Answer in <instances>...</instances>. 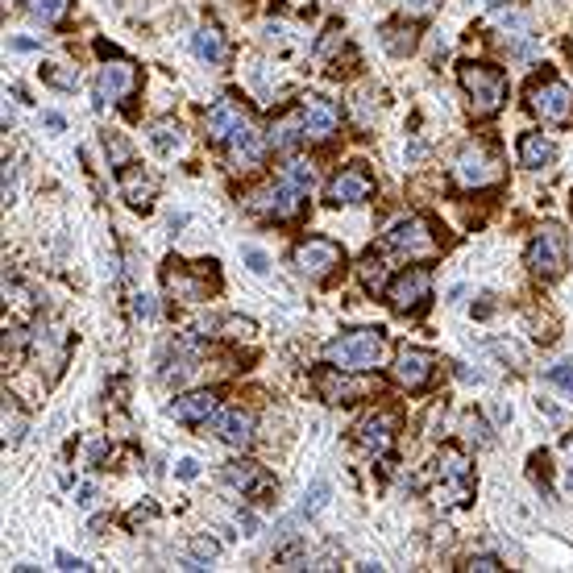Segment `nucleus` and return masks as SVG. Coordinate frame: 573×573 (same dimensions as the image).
Instances as JSON below:
<instances>
[{
  "label": "nucleus",
  "mask_w": 573,
  "mask_h": 573,
  "mask_svg": "<svg viewBox=\"0 0 573 573\" xmlns=\"http://www.w3.org/2000/svg\"><path fill=\"white\" fill-rule=\"evenodd\" d=\"M133 316L150 320V316H154V299H150V295H133Z\"/></svg>",
  "instance_id": "a19ab883"
},
{
  "label": "nucleus",
  "mask_w": 573,
  "mask_h": 573,
  "mask_svg": "<svg viewBox=\"0 0 573 573\" xmlns=\"http://www.w3.org/2000/svg\"><path fill=\"white\" fill-rule=\"evenodd\" d=\"M457 79H461V92H466L474 117H495L499 108L507 104V75L499 67L466 63V67L457 71Z\"/></svg>",
  "instance_id": "f03ea898"
},
{
  "label": "nucleus",
  "mask_w": 573,
  "mask_h": 573,
  "mask_svg": "<svg viewBox=\"0 0 573 573\" xmlns=\"http://www.w3.org/2000/svg\"><path fill=\"white\" fill-rule=\"evenodd\" d=\"M154 191H158L154 175H146L142 167L125 162V167H121V196H125V204H129V208H150Z\"/></svg>",
  "instance_id": "aec40b11"
},
{
  "label": "nucleus",
  "mask_w": 573,
  "mask_h": 573,
  "mask_svg": "<svg viewBox=\"0 0 573 573\" xmlns=\"http://www.w3.org/2000/svg\"><path fill=\"white\" fill-rule=\"evenodd\" d=\"M524 262H528V270H532L540 283L561 279L565 266H569V233L561 225H540V233L532 237Z\"/></svg>",
  "instance_id": "7ed1b4c3"
},
{
  "label": "nucleus",
  "mask_w": 573,
  "mask_h": 573,
  "mask_svg": "<svg viewBox=\"0 0 573 573\" xmlns=\"http://www.w3.org/2000/svg\"><path fill=\"white\" fill-rule=\"evenodd\" d=\"M370 191H374V179L362 167H345L329 183V204H362V200H370Z\"/></svg>",
  "instance_id": "a211bd4d"
},
{
  "label": "nucleus",
  "mask_w": 573,
  "mask_h": 573,
  "mask_svg": "<svg viewBox=\"0 0 573 573\" xmlns=\"http://www.w3.org/2000/svg\"><path fill=\"white\" fill-rule=\"evenodd\" d=\"M133 88H138V71H133V63H125V59L104 63L100 75H96V100H100V104H117V100H125Z\"/></svg>",
  "instance_id": "ddd939ff"
},
{
  "label": "nucleus",
  "mask_w": 573,
  "mask_h": 573,
  "mask_svg": "<svg viewBox=\"0 0 573 573\" xmlns=\"http://www.w3.org/2000/svg\"><path fill=\"white\" fill-rule=\"evenodd\" d=\"M358 279H362V287H366L370 295H378V291H387V287H391V283H387V262H382L378 254H366V258H362Z\"/></svg>",
  "instance_id": "cd10ccee"
},
{
  "label": "nucleus",
  "mask_w": 573,
  "mask_h": 573,
  "mask_svg": "<svg viewBox=\"0 0 573 573\" xmlns=\"http://www.w3.org/2000/svg\"><path fill=\"white\" fill-rule=\"evenodd\" d=\"M225 337H237V341H250L254 337V320H225Z\"/></svg>",
  "instance_id": "58836bf2"
},
{
  "label": "nucleus",
  "mask_w": 573,
  "mask_h": 573,
  "mask_svg": "<svg viewBox=\"0 0 573 573\" xmlns=\"http://www.w3.org/2000/svg\"><path fill=\"white\" fill-rule=\"evenodd\" d=\"M212 432H216V441L229 445V449H250L254 445V416L241 412V407H229V412H221L212 420Z\"/></svg>",
  "instance_id": "dca6fc26"
},
{
  "label": "nucleus",
  "mask_w": 573,
  "mask_h": 573,
  "mask_svg": "<svg viewBox=\"0 0 573 573\" xmlns=\"http://www.w3.org/2000/svg\"><path fill=\"white\" fill-rule=\"evenodd\" d=\"M341 42H345V30H341V21H333L329 30H324V38L316 42V54H320V59H329V54H333Z\"/></svg>",
  "instance_id": "72a5a7b5"
},
{
  "label": "nucleus",
  "mask_w": 573,
  "mask_h": 573,
  "mask_svg": "<svg viewBox=\"0 0 573 573\" xmlns=\"http://www.w3.org/2000/svg\"><path fill=\"white\" fill-rule=\"evenodd\" d=\"M266 142H270V150H279V154L299 150V142H308V133H304V113H283L275 125H270Z\"/></svg>",
  "instance_id": "4be33fe9"
},
{
  "label": "nucleus",
  "mask_w": 573,
  "mask_h": 573,
  "mask_svg": "<svg viewBox=\"0 0 573 573\" xmlns=\"http://www.w3.org/2000/svg\"><path fill=\"white\" fill-rule=\"evenodd\" d=\"M304 196H308V191H299L295 183L279 179V183L254 191V196H250V212L270 216V221H291V216L304 212Z\"/></svg>",
  "instance_id": "39448f33"
},
{
  "label": "nucleus",
  "mask_w": 573,
  "mask_h": 573,
  "mask_svg": "<svg viewBox=\"0 0 573 573\" xmlns=\"http://www.w3.org/2000/svg\"><path fill=\"white\" fill-rule=\"evenodd\" d=\"M528 100L540 113V121H553V125L569 121V113H573V92L561 84V79H540V84H532Z\"/></svg>",
  "instance_id": "1a4fd4ad"
},
{
  "label": "nucleus",
  "mask_w": 573,
  "mask_h": 573,
  "mask_svg": "<svg viewBox=\"0 0 573 573\" xmlns=\"http://www.w3.org/2000/svg\"><path fill=\"white\" fill-rule=\"evenodd\" d=\"M59 569H88L79 557H71V553H59Z\"/></svg>",
  "instance_id": "a18cd8bd"
},
{
  "label": "nucleus",
  "mask_w": 573,
  "mask_h": 573,
  "mask_svg": "<svg viewBox=\"0 0 573 573\" xmlns=\"http://www.w3.org/2000/svg\"><path fill=\"white\" fill-rule=\"evenodd\" d=\"M150 146H154L158 154H175V150L183 146L179 121H154V125H150Z\"/></svg>",
  "instance_id": "bb28decb"
},
{
  "label": "nucleus",
  "mask_w": 573,
  "mask_h": 573,
  "mask_svg": "<svg viewBox=\"0 0 573 573\" xmlns=\"http://www.w3.org/2000/svg\"><path fill=\"white\" fill-rule=\"evenodd\" d=\"M21 436H25V420H21L17 407L5 403V441H9V445H21Z\"/></svg>",
  "instance_id": "f704fd0d"
},
{
  "label": "nucleus",
  "mask_w": 573,
  "mask_h": 573,
  "mask_svg": "<svg viewBox=\"0 0 573 573\" xmlns=\"http://www.w3.org/2000/svg\"><path fill=\"white\" fill-rule=\"evenodd\" d=\"M266 150H270V142L262 138V133L245 121L233 138H229V162H233V171H250V167H258V162L266 158Z\"/></svg>",
  "instance_id": "2eb2a0df"
},
{
  "label": "nucleus",
  "mask_w": 573,
  "mask_h": 573,
  "mask_svg": "<svg viewBox=\"0 0 573 573\" xmlns=\"http://www.w3.org/2000/svg\"><path fill=\"white\" fill-rule=\"evenodd\" d=\"M432 295V275L424 266H412V270H403V275L387 287V299H391V308L395 312H416L424 308V299Z\"/></svg>",
  "instance_id": "9d476101"
},
{
  "label": "nucleus",
  "mask_w": 573,
  "mask_h": 573,
  "mask_svg": "<svg viewBox=\"0 0 573 573\" xmlns=\"http://www.w3.org/2000/svg\"><path fill=\"white\" fill-rule=\"evenodd\" d=\"M245 121H250V117H245V108H241L233 96H221V100H216L208 113H204V133H208L212 142H229Z\"/></svg>",
  "instance_id": "4468645a"
},
{
  "label": "nucleus",
  "mask_w": 573,
  "mask_h": 573,
  "mask_svg": "<svg viewBox=\"0 0 573 573\" xmlns=\"http://www.w3.org/2000/svg\"><path fill=\"white\" fill-rule=\"evenodd\" d=\"M432 370H436V358H432L428 349H416V345L399 349V353H395V366H391L395 382H399V387H407V391H420V387H428Z\"/></svg>",
  "instance_id": "9b49d317"
},
{
  "label": "nucleus",
  "mask_w": 573,
  "mask_h": 573,
  "mask_svg": "<svg viewBox=\"0 0 573 573\" xmlns=\"http://www.w3.org/2000/svg\"><path fill=\"white\" fill-rule=\"evenodd\" d=\"M387 245L403 258H428L436 250V237L428 233V225L420 221V216H403V221H395L387 229Z\"/></svg>",
  "instance_id": "6e6552de"
},
{
  "label": "nucleus",
  "mask_w": 573,
  "mask_h": 573,
  "mask_svg": "<svg viewBox=\"0 0 573 573\" xmlns=\"http://www.w3.org/2000/svg\"><path fill=\"white\" fill-rule=\"evenodd\" d=\"M436 474H441V482H449V486L457 490L461 503L470 499V486H474V478H470V461L461 457L457 449H441V457H436Z\"/></svg>",
  "instance_id": "6ab92c4d"
},
{
  "label": "nucleus",
  "mask_w": 573,
  "mask_h": 573,
  "mask_svg": "<svg viewBox=\"0 0 573 573\" xmlns=\"http://www.w3.org/2000/svg\"><path fill=\"white\" fill-rule=\"evenodd\" d=\"M382 46H387L391 54H412L416 50V30L412 25H387V30H382Z\"/></svg>",
  "instance_id": "c756f323"
},
{
  "label": "nucleus",
  "mask_w": 573,
  "mask_h": 573,
  "mask_svg": "<svg viewBox=\"0 0 573 573\" xmlns=\"http://www.w3.org/2000/svg\"><path fill=\"white\" fill-rule=\"evenodd\" d=\"M565 449H569V474H573V436H569V441H565Z\"/></svg>",
  "instance_id": "de8ad7c7"
},
{
  "label": "nucleus",
  "mask_w": 573,
  "mask_h": 573,
  "mask_svg": "<svg viewBox=\"0 0 573 573\" xmlns=\"http://www.w3.org/2000/svg\"><path fill=\"white\" fill-rule=\"evenodd\" d=\"M466 441H474L478 449H486V445H495V436H490V428L478 416H466Z\"/></svg>",
  "instance_id": "c9c22d12"
},
{
  "label": "nucleus",
  "mask_w": 573,
  "mask_h": 573,
  "mask_svg": "<svg viewBox=\"0 0 573 573\" xmlns=\"http://www.w3.org/2000/svg\"><path fill=\"white\" fill-rule=\"evenodd\" d=\"M187 553H191V561H200V565H212L216 557H221V544H216L212 536H196L187 544Z\"/></svg>",
  "instance_id": "2f4dec72"
},
{
  "label": "nucleus",
  "mask_w": 573,
  "mask_h": 573,
  "mask_svg": "<svg viewBox=\"0 0 573 573\" xmlns=\"http://www.w3.org/2000/svg\"><path fill=\"white\" fill-rule=\"evenodd\" d=\"M324 499H329V482H316V486H312V495H308V503L299 507V520H304V515H316V511L324 507Z\"/></svg>",
  "instance_id": "e433bc0d"
},
{
  "label": "nucleus",
  "mask_w": 573,
  "mask_h": 573,
  "mask_svg": "<svg viewBox=\"0 0 573 573\" xmlns=\"http://www.w3.org/2000/svg\"><path fill=\"white\" fill-rule=\"evenodd\" d=\"M191 46H196V54L204 63H225L229 59V46H225V34L216 30V25H200L196 34H191Z\"/></svg>",
  "instance_id": "b1692460"
},
{
  "label": "nucleus",
  "mask_w": 573,
  "mask_h": 573,
  "mask_svg": "<svg viewBox=\"0 0 573 573\" xmlns=\"http://www.w3.org/2000/svg\"><path fill=\"white\" fill-rule=\"evenodd\" d=\"M171 266H175L171 275H167L171 295H175V299H183V304H200L204 291H208V279H191L187 270H179V262H171Z\"/></svg>",
  "instance_id": "a878e982"
},
{
  "label": "nucleus",
  "mask_w": 573,
  "mask_h": 573,
  "mask_svg": "<svg viewBox=\"0 0 573 573\" xmlns=\"http://www.w3.org/2000/svg\"><path fill=\"white\" fill-rule=\"evenodd\" d=\"M71 9V0H30V17L38 25H59Z\"/></svg>",
  "instance_id": "c85d7f7f"
},
{
  "label": "nucleus",
  "mask_w": 573,
  "mask_h": 573,
  "mask_svg": "<svg viewBox=\"0 0 573 573\" xmlns=\"http://www.w3.org/2000/svg\"><path fill=\"white\" fill-rule=\"evenodd\" d=\"M432 5H436V0H403V13L424 17V13H432Z\"/></svg>",
  "instance_id": "79ce46f5"
},
{
  "label": "nucleus",
  "mask_w": 573,
  "mask_h": 573,
  "mask_svg": "<svg viewBox=\"0 0 573 573\" xmlns=\"http://www.w3.org/2000/svg\"><path fill=\"white\" fill-rule=\"evenodd\" d=\"M312 387H316V395H320L324 403H353V399L370 395L378 382H370V378H353V370L329 366V370H320V374L312 378Z\"/></svg>",
  "instance_id": "0eeeda50"
},
{
  "label": "nucleus",
  "mask_w": 573,
  "mask_h": 573,
  "mask_svg": "<svg viewBox=\"0 0 573 573\" xmlns=\"http://www.w3.org/2000/svg\"><path fill=\"white\" fill-rule=\"evenodd\" d=\"M499 175H503L499 158L490 154L486 146H466V150L453 158V183L466 187V191H478V187L499 183Z\"/></svg>",
  "instance_id": "20e7f679"
},
{
  "label": "nucleus",
  "mask_w": 573,
  "mask_h": 573,
  "mask_svg": "<svg viewBox=\"0 0 573 573\" xmlns=\"http://www.w3.org/2000/svg\"><path fill=\"white\" fill-rule=\"evenodd\" d=\"M245 258H250V266L258 270V275H266V254H258V250H245Z\"/></svg>",
  "instance_id": "c03bdc74"
},
{
  "label": "nucleus",
  "mask_w": 573,
  "mask_h": 573,
  "mask_svg": "<svg viewBox=\"0 0 573 573\" xmlns=\"http://www.w3.org/2000/svg\"><path fill=\"white\" fill-rule=\"evenodd\" d=\"M557 158V146L544 138V133H524V142H520V162L528 171H540V167H549V162Z\"/></svg>",
  "instance_id": "393cba45"
},
{
  "label": "nucleus",
  "mask_w": 573,
  "mask_h": 573,
  "mask_svg": "<svg viewBox=\"0 0 573 573\" xmlns=\"http://www.w3.org/2000/svg\"><path fill=\"white\" fill-rule=\"evenodd\" d=\"M299 113H304V133L312 142H329L341 129V108L333 100H324V96H308L304 104H299Z\"/></svg>",
  "instance_id": "f8f14e48"
},
{
  "label": "nucleus",
  "mask_w": 573,
  "mask_h": 573,
  "mask_svg": "<svg viewBox=\"0 0 573 573\" xmlns=\"http://www.w3.org/2000/svg\"><path fill=\"white\" fill-rule=\"evenodd\" d=\"M283 179H287V183H295L299 191H312V187H316V171L308 167V162H291V167L283 171Z\"/></svg>",
  "instance_id": "473e14b6"
},
{
  "label": "nucleus",
  "mask_w": 573,
  "mask_h": 573,
  "mask_svg": "<svg viewBox=\"0 0 573 573\" xmlns=\"http://www.w3.org/2000/svg\"><path fill=\"white\" fill-rule=\"evenodd\" d=\"M42 79H46L50 88H59V92H75V88H79L75 67H63V63H46V67H42Z\"/></svg>",
  "instance_id": "7c9ffc66"
},
{
  "label": "nucleus",
  "mask_w": 573,
  "mask_h": 573,
  "mask_svg": "<svg viewBox=\"0 0 573 573\" xmlns=\"http://www.w3.org/2000/svg\"><path fill=\"white\" fill-rule=\"evenodd\" d=\"M79 503L92 507V503H96V486H79Z\"/></svg>",
  "instance_id": "49530a36"
},
{
  "label": "nucleus",
  "mask_w": 573,
  "mask_h": 573,
  "mask_svg": "<svg viewBox=\"0 0 573 573\" xmlns=\"http://www.w3.org/2000/svg\"><path fill=\"white\" fill-rule=\"evenodd\" d=\"M341 258H345L341 245L329 241V237H308V241H299L295 254H291L295 270H299V275H308V279H329L333 270L341 266Z\"/></svg>",
  "instance_id": "423d86ee"
},
{
  "label": "nucleus",
  "mask_w": 573,
  "mask_h": 573,
  "mask_svg": "<svg viewBox=\"0 0 573 573\" xmlns=\"http://www.w3.org/2000/svg\"><path fill=\"white\" fill-rule=\"evenodd\" d=\"M196 474H200V466H196V461H191V457H187V461H179V478H187V482H191Z\"/></svg>",
  "instance_id": "37998d69"
},
{
  "label": "nucleus",
  "mask_w": 573,
  "mask_h": 573,
  "mask_svg": "<svg viewBox=\"0 0 573 573\" xmlns=\"http://www.w3.org/2000/svg\"><path fill=\"white\" fill-rule=\"evenodd\" d=\"M225 482L233 490H241V495H258V490H266V474H262V466H254V461H229Z\"/></svg>",
  "instance_id": "5701e85b"
},
{
  "label": "nucleus",
  "mask_w": 573,
  "mask_h": 573,
  "mask_svg": "<svg viewBox=\"0 0 573 573\" xmlns=\"http://www.w3.org/2000/svg\"><path fill=\"white\" fill-rule=\"evenodd\" d=\"M549 382H553V387H561L565 395H573V362L553 366V370H549Z\"/></svg>",
  "instance_id": "4c0bfd02"
},
{
  "label": "nucleus",
  "mask_w": 573,
  "mask_h": 573,
  "mask_svg": "<svg viewBox=\"0 0 573 573\" xmlns=\"http://www.w3.org/2000/svg\"><path fill=\"white\" fill-rule=\"evenodd\" d=\"M466 569H474V573H499L503 569V561L499 557H490V553H482V557H470V565Z\"/></svg>",
  "instance_id": "ea45409f"
},
{
  "label": "nucleus",
  "mask_w": 573,
  "mask_h": 573,
  "mask_svg": "<svg viewBox=\"0 0 573 573\" xmlns=\"http://www.w3.org/2000/svg\"><path fill=\"white\" fill-rule=\"evenodd\" d=\"M324 362L341 370H374L387 362V337L382 329H353L324 345Z\"/></svg>",
  "instance_id": "f257e3e1"
},
{
  "label": "nucleus",
  "mask_w": 573,
  "mask_h": 573,
  "mask_svg": "<svg viewBox=\"0 0 573 573\" xmlns=\"http://www.w3.org/2000/svg\"><path fill=\"white\" fill-rule=\"evenodd\" d=\"M171 416L179 424H208V416H216V395L212 391H187L171 403Z\"/></svg>",
  "instance_id": "412c9836"
},
{
  "label": "nucleus",
  "mask_w": 573,
  "mask_h": 573,
  "mask_svg": "<svg viewBox=\"0 0 573 573\" xmlns=\"http://www.w3.org/2000/svg\"><path fill=\"white\" fill-rule=\"evenodd\" d=\"M358 445L374 457H387L391 445H395V416L387 412H374L366 420H358Z\"/></svg>",
  "instance_id": "f3484780"
}]
</instances>
